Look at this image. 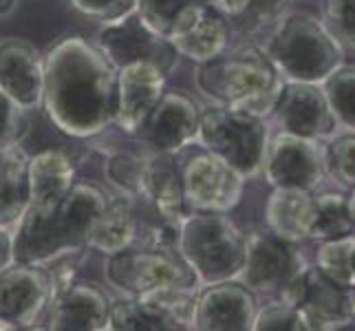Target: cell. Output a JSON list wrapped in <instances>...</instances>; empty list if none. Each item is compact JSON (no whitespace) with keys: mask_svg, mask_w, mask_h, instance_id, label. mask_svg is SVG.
I'll return each instance as SVG.
<instances>
[{"mask_svg":"<svg viewBox=\"0 0 355 331\" xmlns=\"http://www.w3.org/2000/svg\"><path fill=\"white\" fill-rule=\"evenodd\" d=\"M201 108L183 91H166L135 135L153 153L177 155L197 142Z\"/></svg>","mask_w":355,"mask_h":331,"instance_id":"13","label":"cell"},{"mask_svg":"<svg viewBox=\"0 0 355 331\" xmlns=\"http://www.w3.org/2000/svg\"><path fill=\"white\" fill-rule=\"evenodd\" d=\"M190 3H199V0H137L135 11L153 31L168 35L177 14Z\"/></svg>","mask_w":355,"mask_h":331,"instance_id":"35","label":"cell"},{"mask_svg":"<svg viewBox=\"0 0 355 331\" xmlns=\"http://www.w3.org/2000/svg\"><path fill=\"white\" fill-rule=\"evenodd\" d=\"M232 35L234 31H232L230 20L218 14L214 7L199 0L179 11L166 38L177 49L179 56L203 65L225 51L232 44Z\"/></svg>","mask_w":355,"mask_h":331,"instance_id":"15","label":"cell"},{"mask_svg":"<svg viewBox=\"0 0 355 331\" xmlns=\"http://www.w3.org/2000/svg\"><path fill=\"white\" fill-rule=\"evenodd\" d=\"M14 239H11V230L0 228V272L14 265Z\"/></svg>","mask_w":355,"mask_h":331,"instance_id":"38","label":"cell"},{"mask_svg":"<svg viewBox=\"0 0 355 331\" xmlns=\"http://www.w3.org/2000/svg\"><path fill=\"white\" fill-rule=\"evenodd\" d=\"M18 0H0V18H7L16 11Z\"/></svg>","mask_w":355,"mask_h":331,"instance_id":"39","label":"cell"},{"mask_svg":"<svg viewBox=\"0 0 355 331\" xmlns=\"http://www.w3.org/2000/svg\"><path fill=\"white\" fill-rule=\"evenodd\" d=\"M278 130L298 137L329 142L338 133V121L320 84L285 80L272 110Z\"/></svg>","mask_w":355,"mask_h":331,"instance_id":"12","label":"cell"},{"mask_svg":"<svg viewBox=\"0 0 355 331\" xmlns=\"http://www.w3.org/2000/svg\"><path fill=\"white\" fill-rule=\"evenodd\" d=\"M349 305H351V316L355 318V289L349 291Z\"/></svg>","mask_w":355,"mask_h":331,"instance_id":"41","label":"cell"},{"mask_svg":"<svg viewBox=\"0 0 355 331\" xmlns=\"http://www.w3.org/2000/svg\"><path fill=\"white\" fill-rule=\"evenodd\" d=\"M293 0H250L248 9L232 20V31H236L241 38H250V42H256V38L263 35L283 18Z\"/></svg>","mask_w":355,"mask_h":331,"instance_id":"30","label":"cell"},{"mask_svg":"<svg viewBox=\"0 0 355 331\" xmlns=\"http://www.w3.org/2000/svg\"><path fill=\"white\" fill-rule=\"evenodd\" d=\"M254 331H311L304 316L283 298H269L259 305L254 318Z\"/></svg>","mask_w":355,"mask_h":331,"instance_id":"32","label":"cell"},{"mask_svg":"<svg viewBox=\"0 0 355 331\" xmlns=\"http://www.w3.org/2000/svg\"><path fill=\"white\" fill-rule=\"evenodd\" d=\"M313 265L338 287L355 289V232L318 243Z\"/></svg>","mask_w":355,"mask_h":331,"instance_id":"28","label":"cell"},{"mask_svg":"<svg viewBox=\"0 0 355 331\" xmlns=\"http://www.w3.org/2000/svg\"><path fill=\"white\" fill-rule=\"evenodd\" d=\"M259 44L278 67L280 76L293 82L320 84L345 65L342 44L327 31L320 18L304 11H287Z\"/></svg>","mask_w":355,"mask_h":331,"instance_id":"3","label":"cell"},{"mask_svg":"<svg viewBox=\"0 0 355 331\" xmlns=\"http://www.w3.org/2000/svg\"><path fill=\"white\" fill-rule=\"evenodd\" d=\"M108 285L124 296H139L159 287L201 289L197 274L183 261L177 248H146L132 245L108 256L104 267Z\"/></svg>","mask_w":355,"mask_h":331,"instance_id":"6","label":"cell"},{"mask_svg":"<svg viewBox=\"0 0 355 331\" xmlns=\"http://www.w3.org/2000/svg\"><path fill=\"white\" fill-rule=\"evenodd\" d=\"M278 298L293 305L311 331H334L351 318L349 291L331 283L315 265H304Z\"/></svg>","mask_w":355,"mask_h":331,"instance_id":"14","label":"cell"},{"mask_svg":"<svg viewBox=\"0 0 355 331\" xmlns=\"http://www.w3.org/2000/svg\"><path fill=\"white\" fill-rule=\"evenodd\" d=\"M108 203V194L91 181H76L67 197L49 214L62 254L87 252L89 235Z\"/></svg>","mask_w":355,"mask_h":331,"instance_id":"19","label":"cell"},{"mask_svg":"<svg viewBox=\"0 0 355 331\" xmlns=\"http://www.w3.org/2000/svg\"><path fill=\"white\" fill-rule=\"evenodd\" d=\"M76 183V164L58 148H46L29 157V205L51 212Z\"/></svg>","mask_w":355,"mask_h":331,"instance_id":"21","label":"cell"},{"mask_svg":"<svg viewBox=\"0 0 355 331\" xmlns=\"http://www.w3.org/2000/svg\"><path fill=\"white\" fill-rule=\"evenodd\" d=\"M153 151H148L141 142L135 146H113L106 151L104 175L111 188L119 197L148 205V192H146V173H148Z\"/></svg>","mask_w":355,"mask_h":331,"instance_id":"24","label":"cell"},{"mask_svg":"<svg viewBox=\"0 0 355 331\" xmlns=\"http://www.w3.org/2000/svg\"><path fill=\"white\" fill-rule=\"evenodd\" d=\"M210 7H214L218 14H223L230 22L236 20L245 9H248L250 0H203Z\"/></svg>","mask_w":355,"mask_h":331,"instance_id":"37","label":"cell"},{"mask_svg":"<svg viewBox=\"0 0 355 331\" xmlns=\"http://www.w3.org/2000/svg\"><path fill=\"white\" fill-rule=\"evenodd\" d=\"M27 133H29L27 110L20 108L5 93H0V153L22 146Z\"/></svg>","mask_w":355,"mask_h":331,"instance_id":"34","label":"cell"},{"mask_svg":"<svg viewBox=\"0 0 355 331\" xmlns=\"http://www.w3.org/2000/svg\"><path fill=\"white\" fill-rule=\"evenodd\" d=\"M267 142L269 124L265 117L216 104L201 108L194 144L225 159L245 179L261 175Z\"/></svg>","mask_w":355,"mask_h":331,"instance_id":"5","label":"cell"},{"mask_svg":"<svg viewBox=\"0 0 355 331\" xmlns=\"http://www.w3.org/2000/svg\"><path fill=\"white\" fill-rule=\"evenodd\" d=\"M29 205V155L22 146L0 153V228L14 230Z\"/></svg>","mask_w":355,"mask_h":331,"instance_id":"26","label":"cell"},{"mask_svg":"<svg viewBox=\"0 0 355 331\" xmlns=\"http://www.w3.org/2000/svg\"><path fill=\"white\" fill-rule=\"evenodd\" d=\"M67 3L100 24H113L124 20L137 7V0H67Z\"/></svg>","mask_w":355,"mask_h":331,"instance_id":"36","label":"cell"},{"mask_svg":"<svg viewBox=\"0 0 355 331\" xmlns=\"http://www.w3.org/2000/svg\"><path fill=\"white\" fill-rule=\"evenodd\" d=\"M146 192H148V205L157 217L181 223V219L188 214V207L183 201L177 155H150L148 173H146Z\"/></svg>","mask_w":355,"mask_h":331,"instance_id":"25","label":"cell"},{"mask_svg":"<svg viewBox=\"0 0 355 331\" xmlns=\"http://www.w3.org/2000/svg\"><path fill=\"white\" fill-rule=\"evenodd\" d=\"M197 89L216 106L269 117L285 78L259 42L243 40L197 69Z\"/></svg>","mask_w":355,"mask_h":331,"instance_id":"2","label":"cell"},{"mask_svg":"<svg viewBox=\"0 0 355 331\" xmlns=\"http://www.w3.org/2000/svg\"><path fill=\"white\" fill-rule=\"evenodd\" d=\"M111 300L93 283H73L51 298L44 327L55 331H100L108 327Z\"/></svg>","mask_w":355,"mask_h":331,"instance_id":"20","label":"cell"},{"mask_svg":"<svg viewBox=\"0 0 355 331\" xmlns=\"http://www.w3.org/2000/svg\"><path fill=\"white\" fill-rule=\"evenodd\" d=\"M166 76L153 62H132L117 69V108L113 126L135 137L166 93Z\"/></svg>","mask_w":355,"mask_h":331,"instance_id":"16","label":"cell"},{"mask_svg":"<svg viewBox=\"0 0 355 331\" xmlns=\"http://www.w3.org/2000/svg\"><path fill=\"white\" fill-rule=\"evenodd\" d=\"M51 303V280L40 265L14 263L0 272V329H38Z\"/></svg>","mask_w":355,"mask_h":331,"instance_id":"11","label":"cell"},{"mask_svg":"<svg viewBox=\"0 0 355 331\" xmlns=\"http://www.w3.org/2000/svg\"><path fill=\"white\" fill-rule=\"evenodd\" d=\"M315 217V192L302 188H274L265 203V228L289 243L309 241Z\"/></svg>","mask_w":355,"mask_h":331,"instance_id":"22","label":"cell"},{"mask_svg":"<svg viewBox=\"0 0 355 331\" xmlns=\"http://www.w3.org/2000/svg\"><path fill=\"white\" fill-rule=\"evenodd\" d=\"M327 179L342 190H355V133L340 135L327 144Z\"/></svg>","mask_w":355,"mask_h":331,"instance_id":"31","label":"cell"},{"mask_svg":"<svg viewBox=\"0 0 355 331\" xmlns=\"http://www.w3.org/2000/svg\"><path fill=\"white\" fill-rule=\"evenodd\" d=\"M95 44L115 69L132 62H153L164 73H170L179 60L177 49L170 40L153 31L137 16V11L119 22L104 24L95 35Z\"/></svg>","mask_w":355,"mask_h":331,"instance_id":"10","label":"cell"},{"mask_svg":"<svg viewBox=\"0 0 355 331\" xmlns=\"http://www.w3.org/2000/svg\"><path fill=\"white\" fill-rule=\"evenodd\" d=\"M320 87L336 115L338 128L355 133V67L340 65L320 82Z\"/></svg>","mask_w":355,"mask_h":331,"instance_id":"29","label":"cell"},{"mask_svg":"<svg viewBox=\"0 0 355 331\" xmlns=\"http://www.w3.org/2000/svg\"><path fill=\"white\" fill-rule=\"evenodd\" d=\"M42 108L49 121L76 139L113 128L117 69L82 35H64L44 53Z\"/></svg>","mask_w":355,"mask_h":331,"instance_id":"1","label":"cell"},{"mask_svg":"<svg viewBox=\"0 0 355 331\" xmlns=\"http://www.w3.org/2000/svg\"><path fill=\"white\" fill-rule=\"evenodd\" d=\"M261 173L272 188L315 192L327 179V144L278 130L269 135Z\"/></svg>","mask_w":355,"mask_h":331,"instance_id":"9","label":"cell"},{"mask_svg":"<svg viewBox=\"0 0 355 331\" xmlns=\"http://www.w3.org/2000/svg\"><path fill=\"white\" fill-rule=\"evenodd\" d=\"M137 201L113 194L97 217L95 226L89 235V250H97L106 256H113L126 248H132L139 241V232L144 221L137 212Z\"/></svg>","mask_w":355,"mask_h":331,"instance_id":"23","label":"cell"},{"mask_svg":"<svg viewBox=\"0 0 355 331\" xmlns=\"http://www.w3.org/2000/svg\"><path fill=\"white\" fill-rule=\"evenodd\" d=\"M355 232V221L349 207V194L340 190H329L315 194V217L309 241H329L347 237Z\"/></svg>","mask_w":355,"mask_h":331,"instance_id":"27","label":"cell"},{"mask_svg":"<svg viewBox=\"0 0 355 331\" xmlns=\"http://www.w3.org/2000/svg\"><path fill=\"white\" fill-rule=\"evenodd\" d=\"M259 312V296L239 278L221 280L199 289L194 329L250 331Z\"/></svg>","mask_w":355,"mask_h":331,"instance_id":"17","label":"cell"},{"mask_svg":"<svg viewBox=\"0 0 355 331\" xmlns=\"http://www.w3.org/2000/svg\"><path fill=\"white\" fill-rule=\"evenodd\" d=\"M245 239H248V250L239 280L259 298H278L307 265L298 243L278 239L267 228L254 230L245 235Z\"/></svg>","mask_w":355,"mask_h":331,"instance_id":"8","label":"cell"},{"mask_svg":"<svg viewBox=\"0 0 355 331\" xmlns=\"http://www.w3.org/2000/svg\"><path fill=\"white\" fill-rule=\"evenodd\" d=\"M177 166L188 212H232L245 194V179L225 159L201 148L177 153Z\"/></svg>","mask_w":355,"mask_h":331,"instance_id":"7","label":"cell"},{"mask_svg":"<svg viewBox=\"0 0 355 331\" xmlns=\"http://www.w3.org/2000/svg\"><path fill=\"white\" fill-rule=\"evenodd\" d=\"M177 250L205 287L241 276L248 239L230 212H188L179 223Z\"/></svg>","mask_w":355,"mask_h":331,"instance_id":"4","label":"cell"},{"mask_svg":"<svg viewBox=\"0 0 355 331\" xmlns=\"http://www.w3.org/2000/svg\"><path fill=\"white\" fill-rule=\"evenodd\" d=\"M349 207H351V214L355 221V190H351V194H349Z\"/></svg>","mask_w":355,"mask_h":331,"instance_id":"40","label":"cell"},{"mask_svg":"<svg viewBox=\"0 0 355 331\" xmlns=\"http://www.w3.org/2000/svg\"><path fill=\"white\" fill-rule=\"evenodd\" d=\"M320 20L342 46L355 49V0H322Z\"/></svg>","mask_w":355,"mask_h":331,"instance_id":"33","label":"cell"},{"mask_svg":"<svg viewBox=\"0 0 355 331\" xmlns=\"http://www.w3.org/2000/svg\"><path fill=\"white\" fill-rule=\"evenodd\" d=\"M44 56L22 38L0 40V93L11 97L27 113L42 108Z\"/></svg>","mask_w":355,"mask_h":331,"instance_id":"18","label":"cell"}]
</instances>
